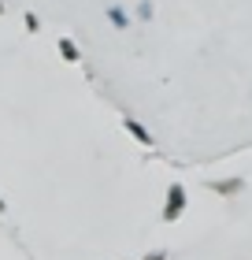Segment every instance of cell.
Here are the masks:
<instances>
[{
    "label": "cell",
    "instance_id": "cell-1",
    "mask_svg": "<svg viewBox=\"0 0 252 260\" xmlns=\"http://www.w3.org/2000/svg\"><path fill=\"white\" fill-rule=\"evenodd\" d=\"M186 186L182 182H171V190H167V205H163V219L167 223H174L178 216H182V208H186Z\"/></svg>",
    "mask_w": 252,
    "mask_h": 260
},
{
    "label": "cell",
    "instance_id": "cell-2",
    "mask_svg": "<svg viewBox=\"0 0 252 260\" xmlns=\"http://www.w3.org/2000/svg\"><path fill=\"white\" fill-rule=\"evenodd\" d=\"M126 130L134 134V141H141V145H152V134H149V130L141 126L137 119H126Z\"/></svg>",
    "mask_w": 252,
    "mask_h": 260
},
{
    "label": "cell",
    "instance_id": "cell-3",
    "mask_svg": "<svg viewBox=\"0 0 252 260\" xmlns=\"http://www.w3.org/2000/svg\"><path fill=\"white\" fill-rule=\"evenodd\" d=\"M215 193H237L241 190V179H230V182H208Z\"/></svg>",
    "mask_w": 252,
    "mask_h": 260
},
{
    "label": "cell",
    "instance_id": "cell-4",
    "mask_svg": "<svg viewBox=\"0 0 252 260\" xmlns=\"http://www.w3.org/2000/svg\"><path fill=\"white\" fill-rule=\"evenodd\" d=\"M59 52H63V60H70V63L78 60V45L70 41V38H63V41H59Z\"/></svg>",
    "mask_w": 252,
    "mask_h": 260
},
{
    "label": "cell",
    "instance_id": "cell-5",
    "mask_svg": "<svg viewBox=\"0 0 252 260\" xmlns=\"http://www.w3.org/2000/svg\"><path fill=\"white\" fill-rule=\"evenodd\" d=\"M107 19H112V22H115V26H119V30H123V26H126V22H130L123 8H107Z\"/></svg>",
    "mask_w": 252,
    "mask_h": 260
},
{
    "label": "cell",
    "instance_id": "cell-6",
    "mask_svg": "<svg viewBox=\"0 0 252 260\" xmlns=\"http://www.w3.org/2000/svg\"><path fill=\"white\" fill-rule=\"evenodd\" d=\"M145 260H167V256H163V253H149Z\"/></svg>",
    "mask_w": 252,
    "mask_h": 260
},
{
    "label": "cell",
    "instance_id": "cell-7",
    "mask_svg": "<svg viewBox=\"0 0 252 260\" xmlns=\"http://www.w3.org/2000/svg\"><path fill=\"white\" fill-rule=\"evenodd\" d=\"M0 212H4V201H0Z\"/></svg>",
    "mask_w": 252,
    "mask_h": 260
}]
</instances>
